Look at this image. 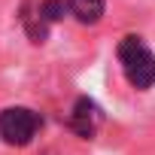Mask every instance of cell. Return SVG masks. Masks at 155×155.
Instances as JSON below:
<instances>
[{
	"label": "cell",
	"mask_w": 155,
	"mask_h": 155,
	"mask_svg": "<svg viewBox=\"0 0 155 155\" xmlns=\"http://www.w3.org/2000/svg\"><path fill=\"white\" fill-rule=\"evenodd\" d=\"M119 61L134 88L146 91L155 85V55L140 37H125L119 43Z\"/></svg>",
	"instance_id": "6da1fadb"
},
{
	"label": "cell",
	"mask_w": 155,
	"mask_h": 155,
	"mask_svg": "<svg viewBox=\"0 0 155 155\" xmlns=\"http://www.w3.org/2000/svg\"><path fill=\"white\" fill-rule=\"evenodd\" d=\"M43 119L28 110V107H6L0 113V140L9 143V146H28L37 131H40Z\"/></svg>",
	"instance_id": "7a4b0ae2"
},
{
	"label": "cell",
	"mask_w": 155,
	"mask_h": 155,
	"mask_svg": "<svg viewBox=\"0 0 155 155\" xmlns=\"http://www.w3.org/2000/svg\"><path fill=\"white\" fill-rule=\"evenodd\" d=\"M97 125H101V107L91 101V97H79L73 104V116H70V128L79 134V137H94V131H97Z\"/></svg>",
	"instance_id": "3957f363"
},
{
	"label": "cell",
	"mask_w": 155,
	"mask_h": 155,
	"mask_svg": "<svg viewBox=\"0 0 155 155\" xmlns=\"http://www.w3.org/2000/svg\"><path fill=\"white\" fill-rule=\"evenodd\" d=\"M18 18H21V25H25L31 43H46V37H49V25H52V21L46 18L43 3H25Z\"/></svg>",
	"instance_id": "277c9868"
},
{
	"label": "cell",
	"mask_w": 155,
	"mask_h": 155,
	"mask_svg": "<svg viewBox=\"0 0 155 155\" xmlns=\"http://www.w3.org/2000/svg\"><path fill=\"white\" fill-rule=\"evenodd\" d=\"M67 9L76 15V21L94 25L104 15V0H67Z\"/></svg>",
	"instance_id": "5b68a950"
},
{
	"label": "cell",
	"mask_w": 155,
	"mask_h": 155,
	"mask_svg": "<svg viewBox=\"0 0 155 155\" xmlns=\"http://www.w3.org/2000/svg\"><path fill=\"white\" fill-rule=\"evenodd\" d=\"M43 12H46L49 21H61L64 12H67V3L64 0H43Z\"/></svg>",
	"instance_id": "8992f818"
}]
</instances>
